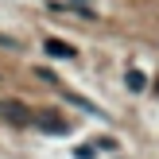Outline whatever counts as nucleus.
<instances>
[{
	"label": "nucleus",
	"instance_id": "2",
	"mask_svg": "<svg viewBox=\"0 0 159 159\" xmlns=\"http://www.w3.org/2000/svg\"><path fill=\"white\" fill-rule=\"evenodd\" d=\"M39 124H43L47 132H66V120H51V116H43Z\"/></svg>",
	"mask_w": 159,
	"mask_h": 159
},
{
	"label": "nucleus",
	"instance_id": "1",
	"mask_svg": "<svg viewBox=\"0 0 159 159\" xmlns=\"http://www.w3.org/2000/svg\"><path fill=\"white\" fill-rule=\"evenodd\" d=\"M47 54H54V58H70V54H74V47L62 43V39H47Z\"/></svg>",
	"mask_w": 159,
	"mask_h": 159
}]
</instances>
